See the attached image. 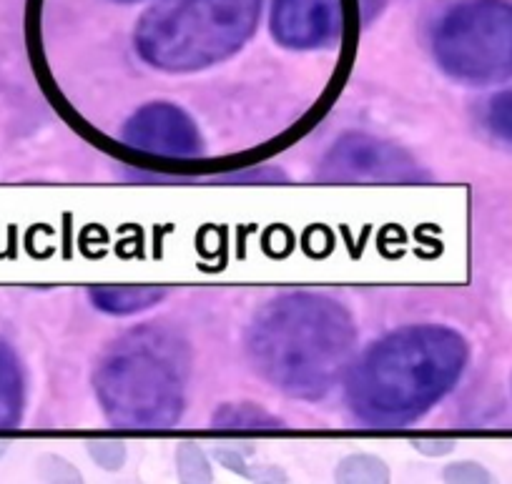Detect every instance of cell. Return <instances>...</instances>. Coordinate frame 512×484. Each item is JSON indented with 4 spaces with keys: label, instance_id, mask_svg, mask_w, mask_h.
I'll return each mask as SVG.
<instances>
[{
    "label": "cell",
    "instance_id": "6da1fadb",
    "mask_svg": "<svg viewBox=\"0 0 512 484\" xmlns=\"http://www.w3.org/2000/svg\"><path fill=\"white\" fill-rule=\"evenodd\" d=\"M357 327L339 301L322 294H287L269 301L246 332L254 369L279 392L319 399L352 369Z\"/></svg>",
    "mask_w": 512,
    "mask_h": 484
},
{
    "label": "cell",
    "instance_id": "7a4b0ae2",
    "mask_svg": "<svg viewBox=\"0 0 512 484\" xmlns=\"http://www.w3.org/2000/svg\"><path fill=\"white\" fill-rule=\"evenodd\" d=\"M467 357L455 329L420 324L387 334L349 369V409L369 427H405L452 392Z\"/></svg>",
    "mask_w": 512,
    "mask_h": 484
},
{
    "label": "cell",
    "instance_id": "3957f363",
    "mask_svg": "<svg viewBox=\"0 0 512 484\" xmlns=\"http://www.w3.org/2000/svg\"><path fill=\"white\" fill-rule=\"evenodd\" d=\"M189 369V347L174 329L139 327L106 349L93 389L113 427L166 429L184 412Z\"/></svg>",
    "mask_w": 512,
    "mask_h": 484
},
{
    "label": "cell",
    "instance_id": "277c9868",
    "mask_svg": "<svg viewBox=\"0 0 512 484\" xmlns=\"http://www.w3.org/2000/svg\"><path fill=\"white\" fill-rule=\"evenodd\" d=\"M262 0H161L136 28V51L149 66L194 73L234 56L259 26Z\"/></svg>",
    "mask_w": 512,
    "mask_h": 484
},
{
    "label": "cell",
    "instance_id": "5b68a950",
    "mask_svg": "<svg viewBox=\"0 0 512 484\" xmlns=\"http://www.w3.org/2000/svg\"><path fill=\"white\" fill-rule=\"evenodd\" d=\"M432 53L442 71L467 86L512 78V0H465L440 18Z\"/></svg>",
    "mask_w": 512,
    "mask_h": 484
},
{
    "label": "cell",
    "instance_id": "8992f818",
    "mask_svg": "<svg viewBox=\"0 0 512 484\" xmlns=\"http://www.w3.org/2000/svg\"><path fill=\"white\" fill-rule=\"evenodd\" d=\"M319 179L332 184H417L427 174L405 148L352 133L324 153Z\"/></svg>",
    "mask_w": 512,
    "mask_h": 484
},
{
    "label": "cell",
    "instance_id": "52a82bcc",
    "mask_svg": "<svg viewBox=\"0 0 512 484\" xmlns=\"http://www.w3.org/2000/svg\"><path fill=\"white\" fill-rule=\"evenodd\" d=\"M123 143L136 153L154 158H196L204 141L186 111L174 103H149L128 118L121 133Z\"/></svg>",
    "mask_w": 512,
    "mask_h": 484
},
{
    "label": "cell",
    "instance_id": "ba28073f",
    "mask_svg": "<svg viewBox=\"0 0 512 484\" xmlns=\"http://www.w3.org/2000/svg\"><path fill=\"white\" fill-rule=\"evenodd\" d=\"M347 28V0H272V33L284 48H329Z\"/></svg>",
    "mask_w": 512,
    "mask_h": 484
},
{
    "label": "cell",
    "instance_id": "9c48e42d",
    "mask_svg": "<svg viewBox=\"0 0 512 484\" xmlns=\"http://www.w3.org/2000/svg\"><path fill=\"white\" fill-rule=\"evenodd\" d=\"M166 289L146 284H118V286H96L91 289V301L96 309L111 316H131L139 311L151 309L164 299Z\"/></svg>",
    "mask_w": 512,
    "mask_h": 484
},
{
    "label": "cell",
    "instance_id": "30bf717a",
    "mask_svg": "<svg viewBox=\"0 0 512 484\" xmlns=\"http://www.w3.org/2000/svg\"><path fill=\"white\" fill-rule=\"evenodd\" d=\"M26 407V377L16 352L0 342V432L18 427Z\"/></svg>",
    "mask_w": 512,
    "mask_h": 484
},
{
    "label": "cell",
    "instance_id": "8fae6325",
    "mask_svg": "<svg viewBox=\"0 0 512 484\" xmlns=\"http://www.w3.org/2000/svg\"><path fill=\"white\" fill-rule=\"evenodd\" d=\"M216 429H231V432H254V429H277L282 427L277 417L267 414L254 404H226L214 414Z\"/></svg>",
    "mask_w": 512,
    "mask_h": 484
},
{
    "label": "cell",
    "instance_id": "7c38bea8",
    "mask_svg": "<svg viewBox=\"0 0 512 484\" xmlns=\"http://www.w3.org/2000/svg\"><path fill=\"white\" fill-rule=\"evenodd\" d=\"M482 123L500 146L512 148V91H500L482 108Z\"/></svg>",
    "mask_w": 512,
    "mask_h": 484
},
{
    "label": "cell",
    "instance_id": "4fadbf2b",
    "mask_svg": "<svg viewBox=\"0 0 512 484\" xmlns=\"http://www.w3.org/2000/svg\"><path fill=\"white\" fill-rule=\"evenodd\" d=\"M337 479L342 482H387L390 469L379 457L372 454H352L337 469Z\"/></svg>",
    "mask_w": 512,
    "mask_h": 484
},
{
    "label": "cell",
    "instance_id": "5bb4252c",
    "mask_svg": "<svg viewBox=\"0 0 512 484\" xmlns=\"http://www.w3.org/2000/svg\"><path fill=\"white\" fill-rule=\"evenodd\" d=\"M176 459H179V474L189 482H206L211 477L209 462H206L204 452L194 444H181L179 452H176Z\"/></svg>",
    "mask_w": 512,
    "mask_h": 484
},
{
    "label": "cell",
    "instance_id": "9a60e30c",
    "mask_svg": "<svg viewBox=\"0 0 512 484\" xmlns=\"http://www.w3.org/2000/svg\"><path fill=\"white\" fill-rule=\"evenodd\" d=\"M447 482H492V474L477 462H455L445 469Z\"/></svg>",
    "mask_w": 512,
    "mask_h": 484
},
{
    "label": "cell",
    "instance_id": "2e32d148",
    "mask_svg": "<svg viewBox=\"0 0 512 484\" xmlns=\"http://www.w3.org/2000/svg\"><path fill=\"white\" fill-rule=\"evenodd\" d=\"M91 454L93 459H96L101 467L106 469H118L123 464V457H126V449H123V444L118 442H93L91 444Z\"/></svg>",
    "mask_w": 512,
    "mask_h": 484
},
{
    "label": "cell",
    "instance_id": "e0dca14e",
    "mask_svg": "<svg viewBox=\"0 0 512 484\" xmlns=\"http://www.w3.org/2000/svg\"><path fill=\"white\" fill-rule=\"evenodd\" d=\"M118 3H131V0H118Z\"/></svg>",
    "mask_w": 512,
    "mask_h": 484
}]
</instances>
